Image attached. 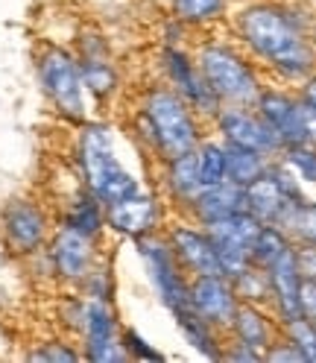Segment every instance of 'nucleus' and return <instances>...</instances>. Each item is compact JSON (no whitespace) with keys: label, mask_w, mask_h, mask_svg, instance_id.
Returning a JSON list of instances; mask_svg holds the SVG:
<instances>
[{"label":"nucleus","mask_w":316,"mask_h":363,"mask_svg":"<svg viewBox=\"0 0 316 363\" xmlns=\"http://www.w3.org/2000/svg\"><path fill=\"white\" fill-rule=\"evenodd\" d=\"M220 360H237V363H261V360H264V354H261V352H255V349H249L246 343H240V340H232L229 346H222V354H220Z\"/></svg>","instance_id":"nucleus-37"},{"label":"nucleus","mask_w":316,"mask_h":363,"mask_svg":"<svg viewBox=\"0 0 316 363\" xmlns=\"http://www.w3.org/2000/svg\"><path fill=\"white\" fill-rule=\"evenodd\" d=\"M278 162L296 176L302 185H316V147L313 144H296L284 147L278 152Z\"/></svg>","instance_id":"nucleus-31"},{"label":"nucleus","mask_w":316,"mask_h":363,"mask_svg":"<svg viewBox=\"0 0 316 363\" xmlns=\"http://www.w3.org/2000/svg\"><path fill=\"white\" fill-rule=\"evenodd\" d=\"M132 243H135V249H138V255L147 267V276H149V284L155 290L158 302H162L170 313L191 308V302H188L191 276L185 272V267L179 264L167 235L152 232V235H144V238H135Z\"/></svg>","instance_id":"nucleus-6"},{"label":"nucleus","mask_w":316,"mask_h":363,"mask_svg":"<svg viewBox=\"0 0 316 363\" xmlns=\"http://www.w3.org/2000/svg\"><path fill=\"white\" fill-rule=\"evenodd\" d=\"M193 59L222 106H255L258 103L264 82L255 71V65L246 56H240L232 44L205 41Z\"/></svg>","instance_id":"nucleus-4"},{"label":"nucleus","mask_w":316,"mask_h":363,"mask_svg":"<svg viewBox=\"0 0 316 363\" xmlns=\"http://www.w3.org/2000/svg\"><path fill=\"white\" fill-rule=\"evenodd\" d=\"M281 229L290 235L293 243H310L316 246V202L313 199H299L287 208Z\"/></svg>","instance_id":"nucleus-27"},{"label":"nucleus","mask_w":316,"mask_h":363,"mask_svg":"<svg viewBox=\"0 0 316 363\" xmlns=\"http://www.w3.org/2000/svg\"><path fill=\"white\" fill-rule=\"evenodd\" d=\"M62 225H71V229L88 235V238H100L106 229V208L103 202L85 188V194L79 199L71 202V208L64 211Z\"/></svg>","instance_id":"nucleus-25"},{"label":"nucleus","mask_w":316,"mask_h":363,"mask_svg":"<svg viewBox=\"0 0 316 363\" xmlns=\"http://www.w3.org/2000/svg\"><path fill=\"white\" fill-rule=\"evenodd\" d=\"M235 334V340L246 343L255 352H266L273 346L276 340V331H281V323H273L269 313L261 308V305H249V302H240L237 305V313H235V323L229 328Z\"/></svg>","instance_id":"nucleus-21"},{"label":"nucleus","mask_w":316,"mask_h":363,"mask_svg":"<svg viewBox=\"0 0 316 363\" xmlns=\"http://www.w3.org/2000/svg\"><path fill=\"white\" fill-rule=\"evenodd\" d=\"M47 258L50 269L64 284L79 287L97 267V238H88L71 225H59L56 235L47 240Z\"/></svg>","instance_id":"nucleus-11"},{"label":"nucleus","mask_w":316,"mask_h":363,"mask_svg":"<svg viewBox=\"0 0 316 363\" xmlns=\"http://www.w3.org/2000/svg\"><path fill=\"white\" fill-rule=\"evenodd\" d=\"M246 202H243V185H235V182H220L214 188H205L193 196V202L185 208L193 223H211V220H220V217H229L235 211H243Z\"/></svg>","instance_id":"nucleus-20"},{"label":"nucleus","mask_w":316,"mask_h":363,"mask_svg":"<svg viewBox=\"0 0 316 363\" xmlns=\"http://www.w3.org/2000/svg\"><path fill=\"white\" fill-rule=\"evenodd\" d=\"M235 30L258 62L290 82H302L316 71V48L302 21L273 4H252L237 12Z\"/></svg>","instance_id":"nucleus-1"},{"label":"nucleus","mask_w":316,"mask_h":363,"mask_svg":"<svg viewBox=\"0 0 316 363\" xmlns=\"http://www.w3.org/2000/svg\"><path fill=\"white\" fill-rule=\"evenodd\" d=\"M214 123H217V132H220L222 144L246 147V150L264 152L269 158H278V152L284 150L281 141H278V135L258 115L255 106H222L217 111Z\"/></svg>","instance_id":"nucleus-9"},{"label":"nucleus","mask_w":316,"mask_h":363,"mask_svg":"<svg viewBox=\"0 0 316 363\" xmlns=\"http://www.w3.org/2000/svg\"><path fill=\"white\" fill-rule=\"evenodd\" d=\"M243 202H246V211H249L255 220H261L264 225H281L287 208L293 206L296 199H290L281 188V182L276 176V170L269 167L264 176H258L255 182L243 188Z\"/></svg>","instance_id":"nucleus-16"},{"label":"nucleus","mask_w":316,"mask_h":363,"mask_svg":"<svg viewBox=\"0 0 316 363\" xmlns=\"http://www.w3.org/2000/svg\"><path fill=\"white\" fill-rule=\"evenodd\" d=\"M162 220H164L162 202L147 191H138L126 199H118V202H111V206H106V225L129 240L158 232L162 229Z\"/></svg>","instance_id":"nucleus-13"},{"label":"nucleus","mask_w":316,"mask_h":363,"mask_svg":"<svg viewBox=\"0 0 316 363\" xmlns=\"http://www.w3.org/2000/svg\"><path fill=\"white\" fill-rule=\"evenodd\" d=\"M164 188H167V196L176 202V206L188 208L193 196L202 191L199 188V158H196V150H188L182 155L170 158L164 162Z\"/></svg>","instance_id":"nucleus-22"},{"label":"nucleus","mask_w":316,"mask_h":363,"mask_svg":"<svg viewBox=\"0 0 316 363\" xmlns=\"http://www.w3.org/2000/svg\"><path fill=\"white\" fill-rule=\"evenodd\" d=\"M120 340H123V346H126V352H129V360H164V354H162V352H155L138 331L126 328Z\"/></svg>","instance_id":"nucleus-33"},{"label":"nucleus","mask_w":316,"mask_h":363,"mask_svg":"<svg viewBox=\"0 0 316 363\" xmlns=\"http://www.w3.org/2000/svg\"><path fill=\"white\" fill-rule=\"evenodd\" d=\"M255 111L273 126V132L278 135L281 147H296V144H307V129H305V118H302V103L296 94L281 88H264L261 97L255 103Z\"/></svg>","instance_id":"nucleus-14"},{"label":"nucleus","mask_w":316,"mask_h":363,"mask_svg":"<svg viewBox=\"0 0 316 363\" xmlns=\"http://www.w3.org/2000/svg\"><path fill=\"white\" fill-rule=\"evenodd\" d=\"M293 252H296V267L302 272V279H316V246L293 243Z\"/></svg>","instance_id":"nucleus-38"},{"label":"nucleus","mask_w":316,"mask_h":363,"mask_svg":"<svg viewBox=\"0 0 316 363\" xmlns=\"http://www.w3.org/2000/svg\"><path fill=\"white\" fill-rule=\"evenodd\" d=\"M232 0H173V15L185 27H208L229 15Z\"/></svg>","instance_id":"nucleus-26"},{"label":"nucleus","mask_w":316,"mask_h":363,"mask_svg":"<svg viewBox=\"0 0 316 363\" xmlns=\"http://www.w3.org/2000/svg\"><path fill=\"white\" fill-rule=\"evenodd\" d=\"M79 71H82V82L85 91L91 94L94 100H108L111 94L118 91V71L108 59L106 50V41L91 35V38H82V50H79Z\"/></svg>","instance_id":"nucleus-17"},{"label":"nucleus","mask_w":316,"mask_h":363,"mask_svg":"<svg viewBox=\"0 0 316 363\" xmlns=\"http://www.w3.org/2000/svg\"><path fill=\"white\" fill-rule=\"evenodd\" d=\"M38 79L47 100L53 103V108L62 118L74 121V123H85V82H82V71H79V59L64 50V48H47L38 56Z\"/></svg>","instance_id":"nucleus-5"},{"label":"nucleus","mask_w":316,"mask_h":363,"mask_svg":"<svg viewBox=\"0 0 316 363\" xmlns=\"http://www.w3.org/2000/svg\"><path fill=\"white\" fill-rule=\"evenodd\" d=\"M79 334L85 340V352H82L85 360H94V363L129 360V352L120 340V325H118L115 308H111V299H88L85 296Z\"/></svg>","instance_id":"nucleus-8"},{"label":"nucleus","mask_w":316,"mask_h":363,"mask_svg":"<svg viewBox=\"0 0 316 363\" xmlns=\"http://www.w3.org/2000/svg\"><path fill=\"white\" fill-rule=\"evenodd\" d=\"M205 235L211 238L214 249H240V252H249L252 255V243L261 232V220H255L249 211H235L229 217H220L211 223H199Z\"/></svg>","instance_id":"nucleus-19"},{"label":"nucleus","mask_w":316,"mask_h":363,"mask_svg":"<svg viewBox=\"0 0 316 363\" xmlns=\"http://www.w3.org/2000/svg\"><path fill=\"white\" fill-rule=\"evenodd\" d=\"M144 129L152 150L170 162L188 150H196L202 141V129L196 111L173 88H149L144 97Z\"/></svg>","instance_id":"nucleus-3"},{"label":"nucleus","mask_w":316,"mask_h":363,"mask_svg":"<svg viewBox=\"0 0 316 363\" xmlns=\"http://www.w3.org/2000/svg\"><path fill=\"white\" fill-rule=\"evenodd\" d=\"M4 243L15 255H35L50 240V217L35 199L15 196L0 211Z\"/></svg>","instance_id":"nucleus-7"},{"label":"nucleus","mask_w":316,"mask_h":363,"mask_svg":"<svg viewBox=\"0 0 316 363\" xmlns=\"http://www.w3.org/2000/svg\"><path fill=\"white\" fill-rule=\"evenodd\" d=\"M232 287L237 293L240 302H249V305H273V287H269V276L264 267H246L240 276L232 279Z\"/></svg>","instance_id":"nucleus-28"},{"label":"nucleus","mask_w":316,"mask_h":363,"mask_svg":"<svg viewBox=\"0 0 316 363\" xmlns=\"http://www.w3.org/2000/svg\"><path fill=\"white\" fill-rule=\"evenodd\" d=\"M77 162H79L85 188L103 202V208L118 199H126L132 194L144 191L141 182L118 158L115 141H111V129L106 123H88V121L82 123L79 141H77Z\"/></svg>","instance_id":"nucleus-2"},{"label":"nucleus","mask_w":316,"mask_h":363,"mask_svg":"<svg viewBox=\"0 0 316 363\" xmlns=\"http://www.w3.org/2000/svg\"><path fill=\"white\" fill-rule=\"evenodd\" d=\"M299 311L307 323L316 325V279H302L299 284Z\"/></svg>","instance_id":"nucleus-36"},{"label":"nucleus","mask_w":316,"mask_h":363,"mask_svg":"<svg viewBox=\"0 0 316 363\" xmlns=\"http://www.w3.org/2000/svg\"><path fill=\"white\" fill-rule=\"evenodd\" d=\"M162 65H164V74L173 85V91H179V94L185 97V103L196 111V118H217V111L222 108L220 97L211 91V85L205 82V77H202L196 59L176 48V44H167L164 53H162Z\"/></svg>","instance_id":"nucleus-10"},{"label":"nucleus","mask_w":316,"mask_h":363,"mask_svg":"<svg viewBox=\"0 0 316 363\" xmlns=\"http://www.w3.org/2000/svg\"><path fill=\"white\" fill-rule=\"evenodd\" d=\"M266 276H269V287H273V308L278 313V323L299 320L302 316V311H299L302 272L296 267V252H293V246L281 258H276L273 264L266 267Z\"/></svg>","instance_id":"nucleus-18"},{"label":"nucleus","mask_w":316,"mask_h":363,"mask_svg":"<svg viewBox=\"0 0 316 363\" xmlns=\"http://www.w3.org/2000/svg\"><path fill=\"white\" fill-rule=\"evenodd\" d=\"M176 316V325L179 331H182V337L191 343V349H196L202 357L208 360H220L222 354V343H220V331L214 325H208L205 320H202L199 313H193L191 308L173 313Z\"/></svg>","instance_id":"nucleus-23"},{"label":"nucleus","mask_w":316,"mask_h":363,"mask_svg":"<svg viewBox=\"0 0 316 363\" xmlns=\"http://www.w3.org/2000/svg\"><path fill=\"white\" fill-rule=\"evenodd\" d=\"M188 302H191V311L199 313L217 331L232 328L237 305H240L237 293L232 287V279H225V276H191Z\"/></svg>","instance_id":"nucleus-12"},{"label":"nucleus","mask_w":316,"mask_h":363,"mask_svg":"<svg viewBox=\"0 0 316 363\" xmlns=\"http://www.w3.org/2000/svg\"><path fill=\"white\" fill-rule=\"evenodd\" d=\"M30 360H82V352H77V349H71L67 343H44L41 349H35V352H30L27 354Z\"/></svg>","instance_id":"nucleus-35"},{"label":"nucleus","mask_w":316,"mask_h":363,"mask_svg":"<svg viewBox=\"0 0 316 363\" xmlns=\"http://www.w3.org/2000/svg\"><path fill=\"white\" fill-rule=\"evenodd\" d=\"M313 4H316V0H313Z\"/></svg>","instance_id":"nucleus-41"},{"label":"nucleus","mask_w":316,"mask_h":363,"mask_svg":"<svg viewBox=\"0 0 316 363\" xmlns=\"http://www.w3.org/2000/svg\"><path fill=\"white\" fill-rule=\"evenodd\" d=\"M299 103H302V100H299ZM302 118H305V129H307V144L316 147V111L302 103Z\"/></svg>","instance_id":"nucleus-40"},{"label":"nucleus","mask_w":316,"mask_h":363,"mask_svg":"<svg viewBox=\"0 0 316 363\" xmlns=\"http://www.w3.org/2000/svg\"><path fill=\"white\" fill-rule=\"evenodd\" d=\"M276 158H269L264 152L246 150V147H235L225 144V179L235 182V185H249L258 176H264L269 167H273Z\"/></svg>","instance_id":"nucleus-24"},{"label":"nucleus","mask_w":316,"mask_h":363,"mask_svg":"<svg viewBox=\"0 0 316 363\" xmlns=\"http://www.w3.org/2000/svg\"><path fill=\"white\" fill-rule=\"evenodd\" d=\"M167 240L188 276H222L214 243L202 225L196 229V223H176L167 229Z\"/></svg>","instance_id":"nucleus-15"},{"label":"nucleus","mask_w":316,"mask_h":363,"mask_svg":"<svg viewBox=\"0 0 316 363\" xmlns=\"http://www.w3.org/2000/svg\"><path fill=\"white\" fill-rule=\"evenodd\" d=\"M281 334L290 340V343H296V349L305 354L307 363H316V325L313 323L299 316V320L281 323Z\"/></svg>","instance_id":"nucleus-32"},{"label":"nucleus","mask_w":316,"mask_h":363,"mask_svg":"<svg viewBox=\"0 0 316 363\" xmlns=\"http://www.w3.org/2000/svg\"><path fill=\"white\" fill-rule=\"evenodd\" d=\"M264 360L269 363H307L305 354L296 349V343H290V340H273V346L264 352Z\"/></svg>","instance_id":"nucleus-34"},{"label":"nucleus","mask_w":316,"mask_h":363,"mask_svg":"<svg viewBox=\"0 0 316 363\" xmlns=\"http://www.w3.org/2000/svg\"><path fill=\"white\" fill-rule=\"evenodd\" d=\"M290 246H293V240H290V235L281 229V225H273V223L261 225V232H258V238L252 243V264L266 269L276 258H281Z\"/></svg>","instance_id":"nucleus-29"},{"label":"nucleus","mask_w":316,"mask_h":363,"mask_svg":"<svg viewBox=\"0 0 316 363\" xmlns=\"http://www.w3.org/2000/svg\"><path fill=\"white\" fill-rule=\"evenodd\" d=\"M199 188H214L225 182V144L222 141H199Z\"/></svg>","instance_id":"nucleus-30"},{"label":"nucleus","mask_w":316,"mask_h":363,"mask_svg":"<svg viewBox=\"0 0 316 363\" xmlns=\"http://www.w3.org/2000/svg\"><path fill=\"white\" fill-rule=\"evenodd\" d=\"M307 108H313L316 111V71L313 74H307L302 82H299V94H296Z\"/></svg>","instance_id":"nucleus-39"}]
</instances>
